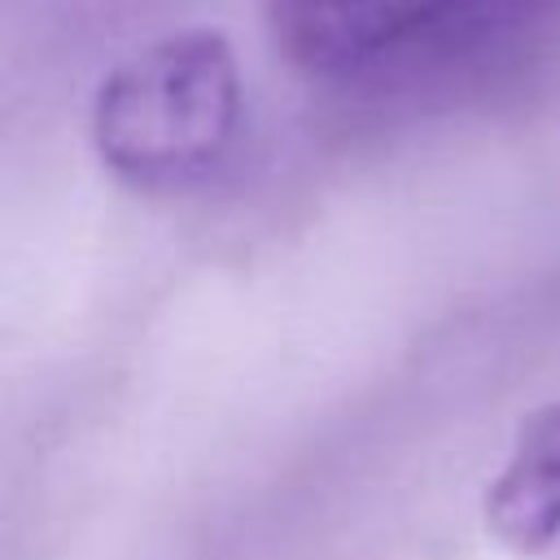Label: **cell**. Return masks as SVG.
Returning <instances> with one entry per match:
<instances>
[{
    "label": "cell",
    "mask_w": 560,
    "mask_h": 560,
    "mask_svg": "<svg viewBox=\"0 0 560 560\" xmlns=\"http://www.w3.org/2000/svg\"><path fill=\"white\" fill-rule=\"evenodd\" d=\"M542 0H267L276 48L337 88H398L486 66Z\"/></svg>",
    "instance_id": "obj_1"
},
{
    "label": "cell",
    "mask_w": 560,
    "mask_h": 560,
    "mask_svg": "<svg viewBox=\"0 0 560 560\" xmlns=\"http://www.w3.org/2000/svg\"><path fill=\"white\" fill-rule=\"evenodd\" d=\"M241 118L236 70L214 35L166 39L127 61L96 101V144L114 171L166 188L201 175Z\"/></svg>",
    "instance_id": "obj_2"
},
{
    "label": "cell",
    "mask_w": 560,
    "mask_h": 560,
    "mask_svg": "<svg viewBox=\"0 0 560 560\" xmlns=\"http://www.w3.org/2000/svg\"><path fill=\"white\" fill-rule=\"evenodd\" d=\"M486 529L512 551H542L560 538V402L538 407L486 490Z\"/></svg>",
    "instance_id": "obj_3"
}]
</instances>
